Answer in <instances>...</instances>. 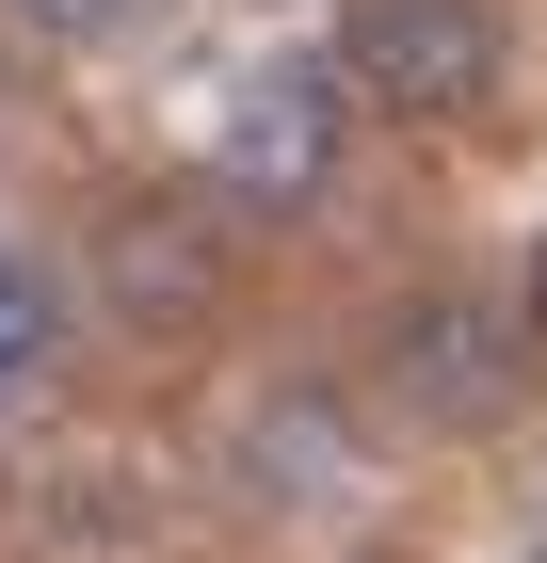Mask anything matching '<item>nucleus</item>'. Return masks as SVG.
Masks as SVG:
<instances>
[{
	"instance_id": "nucleus-2",
	"label": "nucleus",
	"mask_w": 547,
	"mask_h": 563,
	"mask_svg": "<svg viewBox=\"0 0 547 563\" xmlns=\"http://www.w3.org/2000/svg\"><path fill=\"white\" fill-rule=\"evenodd\" d=\"M338 145H354V97H338L322 48H258L242 81L210 97V177L242 194V210H306L338 177Z\"/></svg>"
},
{
	"instance_id": "nucleus-7",
	"label": "nucleus",
	"mask_w": 547,
	"mask_h": 563,
	"mask_svg": "<svg viewBox=\"0 0 547 563\" xmlns=\"http://www.w3.org/2000/svg\"><path fill=\"white\" fill-rule=\"evenodd\" d=\"M532 322H547V258H532Z\"/></svg>"
},
{
	"instance_id": "nucleus-1",
	"label": "nucleus",
	"mask_w": 547,
	"mask_h": 563,
	"mask_svg": "<svg viewBox=\"0 0 547 563\" xmlns=\"http://www.w3.org/2000/svg\"><path fill=\"white\" fill-rule=\"evenodd\" d=\"M338 97L354 113H403V130H467L500 97V16L483 0H338Z\"/></svg>"
},
{
	"instance_id": "nucleus-3",
	"label": "nucleus",
	"mask_w": 547,
	"mask_h": 563,
	"mask_svg": "<svg viewBox=\"0 0 547 563\" xmlns=\"http://www.w3.org/2000/svg\"><path fill=\"white\" fill-rule=\"evenodd\" d=\"M386 402L419 434H500L532 402V322H500L483 290H419L386 322Z\"/></svg>"
},
{
	"instance_id": "nucleus-4",
	"label": "nucleus",
	"mask_w": 547,
	"mask_h": 563,
	"mask_svg": "<svg viewBox=\"0 0 547 563\" xmlns=\"http://www.w3.org/2000/svg\"><path fill=\"white\" fill-rule=\"evenodd\" d=\"M65 354H81V290H65L48 242L0 225V419H33V402L65 387Z\"/></svg>"
},
{
	"instance_id": "nucleus-8",
	"label": "nucleus",
	"mask_w": 547,
	"mask_h": 563,
	"mask_svg": "<svg viewBox=\"0 0 547 563\" xmlns=\"http://www.w3.org/2000/svg\"><path fill=\"white\" fill-rule=\"evenodd\" d=\"M532 563H547V531H532Z\"/></svg>"
},
{
	"instance_id": "nucleus-5",
	"label": "nucleus",
	"mask_w": 547,
	"mask_h": 563,
	"mask_svg": "<svg viewBox=\"0 0 547 563\" xmlns=\"http://www.w3.org/2000/svg\"><path fill=\"white\" fill-rule=\"evenodd\" d=\"M97 290H113L129 322H210V306H226V242L194 210H129L113 258H97Z\"/></svg>"
},
{
	"instance_id": "nucleus-6",
	"label": "nucleus",
	"mask_w": 547,
	"mask_h": 563,
	"mask_svg": "<svg viewBox=\"0 0 547 563\" xmlns=\"http://www.w3.org/2000/svg\"><path fill=\"white\" fill-rule=\"evenodd\" d=\"M33 48H113V33H145V16H177V0H0Z\"/></svg>"
}]
</instances>
